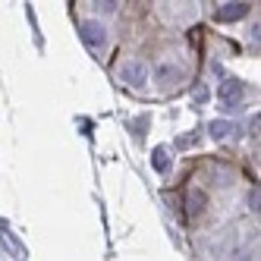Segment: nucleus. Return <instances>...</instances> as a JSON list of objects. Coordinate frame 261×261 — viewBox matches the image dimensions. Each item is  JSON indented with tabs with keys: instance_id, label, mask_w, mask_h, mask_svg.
<instances>
[{
	"instance_id": "f257e3e1",
	"label": "nucleus",
	"mask_w": 261,
	"mask_h": 261,
	"mask_svg": "<svg viewBox=\"0 0 261 261\" xmlns=\"http://www.w3.org/2000/svg\"><path fill=\"white\" fill-rule=\"evenodd\" d=\"M246 10H249L246 4H233V10H217V16L220 19H236V16H242Z\"/></svg>"
}]
</instances>
